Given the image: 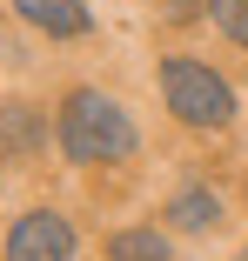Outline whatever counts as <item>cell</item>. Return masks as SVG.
<instances>
[{"instance_id":"obj_1","label":"cell","mask_w":248,"mask_h":261,"mask_svg":"<svg viewBox=\"0 0 248 261\" xmlns=\"http://www.w3.org/2000/svg\"><path fill=\"white\" fill-rule=\"evenodd\" d=\"M61 154L67 161H128L134 154V121L121 114V100L81 87L61 108Z\"/></svg>"},{"instance_id":"obj_2","label":"cell","mask_w":248,"mask_h":261,"mask_svg":"<svg viewBox=\"0 0 248 261\" xmlns=\"http://www.w3.org/2000/svg\"><path fill=\"white\" fill-rule=\"evenodd\" d=\"M161 94H168L175 121H188V127H221L235 114V87L202 61H161Z\"/></svg>"},{"instance_id":"obj_3","label":"cell","mask_w":248,"mask_h":261,"mask_svg":"<svg viewBox=\"0 0 248 261\" xmlns=\"http://www.w3.org/2000/svg\"><path fill=\"white\" fill-rule=\"evenodd\" d=\"M7 254L14 261H61V254H74V228L61 221V215H20L14 221V234H7Z\"/></svg>"},{"instance_id":"obj_4","label":"cell","mask_w":248,"mask_h":261,"mask_svg":"<svg viewBox=\"0 0 248 261\" xmlns=\"http://www.w3.org/2000/svg\"><path fill=\"white\" fill-rule=\"evenodd\" d=\"M14 14L40 34H87V7L81 0H14Z\"/></svg>"},{"instance_id":"obj_5","label":"cell","mask_w":248,"mask_h":261,"mask_svg":"<svg viewBox=\"0 0 248 261\" xmlns=\"http://www.w3.org/2000/svg\"><path fill=\"white\" fill-rule=\"evenodd\" d=\"M168 215H175V228H215V215H221V201L208 194V188H188L175 207H168Z\"/></svg>"},{"instance_id":"obj_6","label":"cell","mask_w":248,"mask_h":261,"mask_svg":"<svg viewBox=\"0 0 248 261\" xmlns=\"http://www.w3.org/2000/svg\"><path fill=\"white\" fill-rule=\"evenodd\" d=\"M108 254H121V261H161V254H168V234L128 228V234H114V241H108Z\"/></svg>"},{"instance_id":"obj_7","label":"cell","mask_w":248,"mask_h":261,"mask_svg":"<svg viewBox=\"0 0 248 261\" xmlns=\"http://www.w3.org/2000/svg\"><path fill=\"white\" fill-rule=\"evenodd\" d=\"M34 134H40V121L27 114V108H7V114H0V154H20V147H34Z\"/></svg>"},{"instance_id":"obj_8","label":"cell","mask_w":248,"mask_h":261,"mask_svg":"<svg viewBox=\"0 0 248 261\" xmlns=\"http://www.w3.org/2000/svg\"><path fill=\"white\" fill-rule=\"evenodd\" d=\"M208 7H215V20H221V34L248 47V0H208Z\"/></svg>"},{"instance_id":"obj_9","label":"cell","mask_w":248,"mask_h":261,"mask_svg":"<svg viewBox=\"0 0 248 261\" xmlns=\"http://www.w3.org/2000/svg\"><path fill=\"white\" fill-rule=\"evenodd\" d=\"M161 7H168V20H194V14L208 7V0H161Z\"/></svg>"}]
</instances>
